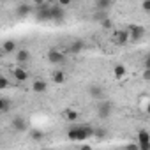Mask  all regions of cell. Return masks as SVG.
Segmentation results:
<instances>
[{
    "instance_id": "obj_16",
    "label": "cell",
    "mask_w": 150,
    "mask_h": 150,
    "mask_svg": "<svg viewBox=\"0 0 150 150\" xmlns=\"http://www.w3.org/2000/svg\"><path fill=\"white\" fill-rule=\"evenodd\" d=\"M111 6H113L111 0H97V2H96V9L101 11V13H108V9Z\"/></svg>"
},
{
    "instance_id": "obj_2",
    "label": "cell",
    "mask_w": 150,
    "mask_h": 150,
    "mask_svg": "<svg viewBox=\"0 0 150 150\" xmlns=\"http://www.w3.org/2000/svg\"><path fill=\"white\" fill-rule=\"evenodd\" d=\"M111 113H113V103L108 101V99L99 101V104H97V117L104 120V118H110Z\"/></svg>"
},
{
    "instance_id": "obj_14",
    "label": "cell",
    "mask_w": 150,
    "mask_h": 150,
    "mask_svg": "<svg viewBox=\"0 0 150 150\" xmlns=\"http://www.w3.org/2000/svg\"><path fill=\"white\" fill-rule=\"evenodd\" d=\"M32 90H34L35 94H42V92L48 90V83H46L44 80H35V81L32 83Z\"/></svg>"
},
{
    "instance_id": "obj_18",
    "label": "cell",
    "mask_w": 150,
    "mask_h": 150,
    "mask_svg": "<svg viewBox=\"0 0 150 150\" xmlns=\"http://www.w3.org/2000/svg\"><path fill=\"white\" fill-rule=\"evenodd\" d=\"M136 143H150V134H148L146 129H139V131H138V139H136Z\"/></svg>"
},
{
    "instance_id": "obj_21",
    "label": "cell",
    "mask_w": 150,
    "mask_h": 150,
    "mask_svg": "<svg viewBox=\"0 0 150 150\" xmlns=\"http://www.w3.org/2000/svg\"><path fill=\"white\" fill-rule=\"evenodd\" d=\"M106 129H103V127H94V138H99V139H103V138H106Z\"/></svg>"
},
{
    "instance_id": "obj_31",
    "label": "cell",
    "mask_w": 150,
    "mask_h": 150,
    "mask_svg": "<svg viewBox=\"0 0 150 150\" xmlns=\"http://www.w3.org/2000/svg\"><path fill=\"white\" fill-rule=\"evenodd\" d=\"M80 150H94V148H92L90 145H81V146H80Z\"/></svg>"
},
{
    "instance_id": "obj_4",
    "label": "cell",
    "mask_w": 150,
    "mask_h": 150,
    "mask_svg": "<svg viewBox=\"0 0 150 150\" xmlns=\"http://www.w3.org/2000/svg\"><path fill=\"white\" fill-rule=\"evenodd\" d=\"M50 16H51V21H53V23H64V20H65V11H64L58 4H51Z\"/></svg>"
},
{
    "instance_id": "obj_7",
    "label": "cell",
    "mask_w": 150,
    "mask_h": 150,
    "mask_svg": "<svg viewBox=\"0 0 150 150\" xmlns=\"http://www.w3.org/2000/svg\"><path fill=\"white\" fill-rule=\"evenodd\" d=\"M113 39H115V44H118V46H125V44L129 42V32H127V28H125V30H117Z\"/></svg>"
},
{
    "instance_id": "obj_3",
    "label": "cell",
    "mask_w": 150,
    "mask_h": 150,
    "mask_svg": "<svg viewBox=\"0 0 150 150\" xmlns=\"http://www.w3.org/2000/svg\"><path fill=\"white\" fill-rule=\"evenodd\" d=\"M127 32H129V41L131 42H139L145 37V27H141V25H129Z\"/></svg>"
},
{
    "instance_id": "obj_19",
    "label": "cell",
    "mask_w": 150,
    "mask_h": 150,
    "mask_svg": "<svg viewBox=\"0 0 150 150\" xmlns=\"http://www.w3.org/2000/svg\"><path fill=\"white\" fill-rule=\"evenodd\" d=\"M125 72H127V69H125V65H115V69H113V74H115V78L117 80H122L124 76H125Z\"/></svg>"
},
{
    "instance_id": "obj_23",
    "label": "cell",
    "mask_w": 150,
    "mask_h": 150,
    "mask_svg": "<svg viewBox=\"0 0 150 150\" xmlns=\"http://www.w3.org/2000/svg\"><path fill=\"white\" fill-rule=\"evenodd\" d=\"M9 85H11V81H9L6 76H0V90H6V88H9Z\"/></svg>"
},
{
    "instance_id": "obj_20",
    "label": "cell",
    "mask_w": 150,
    "mask_h": 150,
    "mask_svg": "<svg viewBox=\"0 0 150 150\" xmlns=\"http://www.w3.org/2000/svg\"><path fill=\"white\" fill-rule=\"evenodd\" d=\"M9 110H11V103H9V99H7V97H0V111L6 113V111H9Z\"/></svg>"
},
{
    "instance_id": "obj_6",
    "label": "cell",
    "mask_w": 150,
    "mask_h": 150,
    "mask_svg": "<svg viewBox=\"0 0 150 150\" xmlns=\"http://www.w3.org/2000/svg\"><path fill=\"white\" fill-rule=\"evenodd\" d=\"M11 127L16 131V132H25L28 129V122L23 118V117H14L11 120Z\"/></svg>"
},
{
    "instance_id": "obj_11",
    "label": "cell",
    "mask_w": 150,
    "mask_h": 150,
    "mask_svg": "<svg viewBox=\"0 0 150 150\" xmlns=\"http://www.w3.org/2000/svg\"><path fill=\"white\" fill-rule=\"evenodd\" d=\"M65 80H67L65 71H53L51 72V81L55 85H62V83H65Z\"/></svg>"
},
{
    "instance_id": "obj_26",
    "label": "cell",
    "mask_w": 150,
    "mask_h": 150,
    "mask_svg": "<svg viewBox=\"0 0 150 150\" xmlns=\"http://www.w3.org/2000/svg\"><path fill=\"white\" fill-rule=\"evenodd\" d=\"M139 150H150V143H136Z\"/></svg>"
},
{
    "instance_id": "obj_1",
    "label": "cell",
    "mask_w": 150,
    "mask_h": 150,
    "mask_svg": "<svg viewBox=\"0 0 150 150\" xmlns=\"http://www.w3.org/2000/svg\"><path fill=\"white\" fill-rule=\"evenodd\" d=\"M67 138L71 141H85L88 138H94V127L90 125H71L67 131Z\"/></svg>"
},
{
    "instance_id": "obj_33",
    "label": "cell",
    "mask_w": 150,
    "mask_h": 150,
    "mask_svg": "<svg viewBox=\"0 0 150 150\" xmlns=\"http://www.w3.org/2000/svg\"><path fill=\"white\" fill-rule=\"evenodd\" d=\"M41 150H50V148H41Z\"/></svg>"
},
{
    "instance_id": "obj_5",
    "label": "cell",
    "mask_w": 150,
    "mask_h": 150,
    "mask_svg": "<svg viewBox=\"0 0 150 150\" xmlns=\"http://www.w3.org/2000/svg\"><path fill=\"white\" fill-rule=\"evenodd\" d=\"M65 58H67L65 53L60 51V50H50V51H48V60H50L51 64H64Z\"/></svg>"
},
{
    "instance_id": "obj_30",
    "label": "cell",
    "mask_w": 150,
    "mask_h": 150,
    "mask_svg": "<svg viewBox=\"0 0 150 150\" xmlns=\"http://www.w3.org/2000/svg\"><path fill=\"white\" fill-rule=\"evenodd\" d=\"M141 6H143V9H145V11H150V2H143Z\"/></svg>"
},
{
    "instance_id": "obj_27",
    "label": "cell",
    "mask_w": 150,
    "mask_h": 150,
    "mask_svg": "<svg viewBox=\"0 0 150 150\" xmlns=\"http://www.w3.org/2000/svg\"><path fill=\"white\" fill-rule=\"evenodd\" d=\"M124 150H139V148H138V145H136V143H129V145H125V148H124Z\"/></svg>"
},
{
    "instance_id": "obj_9",
    "label": "cell",
    "mask_w": 150,
    "mask_h": 150,
    "mask_svg": "<svg viewBox=\"0 0 150 150\" xmlns=\"http://www.w3.org/2000/svg\"><path fill=\"white\" fill-rule=\"evenodd\" d=\"M62 115H64V118H65V120H69V122H72V124L80 120V111L72 110V108H65Z\"/></svg>"
},
{
    "instance_id": "obj_22",
    "label": "cell",
    "mask_w": 150,
    "mask_h": 150,
    "mask_svg": "<svg viewBox=\"0 0 150 150\" xmlns=\"http://www.w3.org/2000/svg\"><path fill=\"white\" fill-rule=\"evenodd\" d=\"M30 136H32V139H42L44 138V132L39 131V129H32L30 131Z\"/></svg>"
},
{
    "instance_id": "obj_24",
    "label": "cell",
    "mask_w": 150,
    "mask_h": 150,
    "mask_svg": "<svg viewBox=\"0 0 150 150\" xmlns=\"http://www.w3.org/2000/svg\"><path fill=\"white\" fill-rule=\"evenodd\" d=\"M101 27H103L104 30H110V28H113V21L110 20V16H108L106 20H103V21H101Z\"/></svg>"
},
{
    "instance_id": "obj_13",
    "label": "cell",
    "mask_w": 150,
    "mask_h": 150,
    "mask_svg": "<svg viewBox=\"0 0 150 150\" xmlns=\"http://www.w3.org/2000/svg\"><path fill=\"white\" fill-rule=\"evenodd\" d=\"M4 51V55H9V53H14L16 51V41H13V39H7V41H4L2 42V48H0Z\"/></svg>"
},
{
    "instance_id": "obj_17",
    "label": "cell",
    "mask_w": 150,
    "mask_h": 150,
    "mask_svg": "<svg viewBox=\"0 0 150 150\" xmlns=\"http://www.w3.org/2000/svg\"><path fill=\"white\" fill-rule=\"evenodd\" d=\"M30 60V53L27 50H18L16 51V62L18 64H27Z\"/></svg>"
},
{
    "instance_id": "obj_28",
    "label": "cell",
    "mask_w": 150,
    "mask_h": 150,
    "mask_svg": "<svg viewBox=\"0 0 150 150\" xmlns=\"http://www.w3.org/2000/svg\"><path fill=\"white\" fill-rule=\"evenodd\" d=\"M69 4H71V2H69V0H60V2H58V6H60L62 9H64V7H67Z\"/></svg>"
},
{
    "instance_id": "obj_15",
    "label": "cell",
    "mask_w": 150,
    "mask_h": 150,
    "mask_svg": "<svg viewBox=\"0 0 150 150\" xmlns=\"http://www.w3.org/2000/svg\"><path fill=\"white\" fill-rule=\"evenodd\" d=\"M83 48H85V42H83V41H74V42H71V46H69V53L78 55V53L83 51Z\"/></svg>"
},
{
    "instance_id": "obj_12",
    "label": "cell",
    "mask_w": 150,
    "mask_h": 150,
    "mask_svg": "<svg viewBox=\"0 0 150 150\" xmlns=\"http://www.w3.org/2000/svg\"><path fill=\"white\" fill-rule=\"evenodd\" d=\"M32 13H34V7H32L30 4H27V2H25V4H20V6L16 7V14H18V16H23V18L28 16V14H32Z\"/></svg>"
},
{
    "instance_id": "obj_29",
    "label": "cell",
    "mask_w": 150,
    "mask_h": 150,
    "mask_svg": "<svg viewBox=\"0 0 150 150\" xmlns=\"http://www.w3.org/2000/svg\"><path fill=\"white\" fill-rule=\"evenodd\" d=\"M143 78H145L146 81L150 80V71H148V69H145V72H143Z\"/></svg>"
},
{
    "instance_id": "obj_25",
    "label": "cell",
    "mask_w": 150,
    "mask_h": 150,
    "mask_svg": "<svg viewBox=\"0 0 150 150\" xmlns=\"http://www.w3.org/2000/svg\"><path fill=\"white\" fill-rule=\"evenodd\" d=\"M106 18H108V13H101V11H97V13L94 14V20H97L99 23H101L103 20H106Z\"/></svg>"
},
{
    "instance_id": "obj_10",
    "label": "cell",
    "mask_w": 150,
    "mask_h": 150,
    "mask_svg": "<svg viewBox=\"0 0 150 150\" xmlns=\"http://www.w3.org/2000/svg\"><path fill=\"white\" fill-rule=\"evenodd\" d=\"M88 94H90L94 99H99V101L104 99V90H103L101 85H90V87H88Z\"/></svg>"
},
{
    "instance_id": "obj_8",
    "label": "cell",
    "mask_w": 150,
    "mask_h": 150,
    "mask_svg": "<svg viewBox=\"0 0 150 150\" xmlns=\"http://www.w3.org/2000/svg\"><path fill=\"white\" fill-rule=\"evenodd\" d=\"M13 76L16 78V81H20V83H25L27 80H28V71H25V67H14L13 69Z\"/></svg>"
},
{
    "instance_id": "obj_32",
    "label": "cell",
    "mask_w": 150,
    "mask_h": 150,
    "mask_svg": "<svg viewBox=\"0 0 150 150\" xmlns=\"http://www.w3.org/2000/svg\"><path fill=\"white\" fill-rule=\"evenodd\" d=\"M2 57H4V51H2V50H0V58H2Z\"/></svg>"
}]
</instances>
